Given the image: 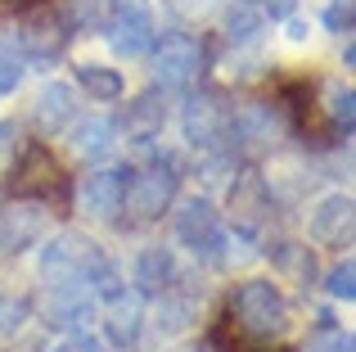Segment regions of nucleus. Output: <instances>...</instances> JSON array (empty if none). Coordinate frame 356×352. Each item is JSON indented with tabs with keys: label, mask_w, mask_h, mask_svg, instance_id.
Returning a JSON list of instances; mask_svg holds the SVG:
<instances>
[{
	"label": "nucleus",
	"mask_w": 356,
	"mask_h": 352,
	"mask_svg": "<svg viewBox=\"0 0 356 352\" xmlns=\"http://www.w3.org/2000/svg\"><path fill=\"white\" fill-rule=\"evenodd\" d=\"M230 326L239 330L252 344H270V339H284L293 330V303L284 298L275 280L266 275H252V280H239L230 289Z\"/></svg>",
	"instance_id": "f257e3e1"
},
{
	"label": "nucleus",
	"mask_w": 356,
	"mask_h": 352,
	"mask_svg": "<svg viewBox=\"0 0 356 352\" xmlns=\"http://www.w3.org/2000/svg\"><path fill=\"white\" fill-rule=\"evenodd\" d=\"M181 131L199 159H235V104H226V95L217 86L185 95Z\"/></svg>",
	"instance_id": "f03ea898"
},
{
	"label": "nucleus",
	"mask_w": 356,
	"mask_h": 352,
	"mask_svg": "<svg viewBox=\"0 0 356 352\" xmlns=\"http://www.w3.org/2000/svg\"><path fill=\"white\" fill-rule=\"evenodd\" d=\"M181 194V163L172 154H149L140 168H131L127 181V203L122 208L136 221H158Z\"/></svg>",
	"instance_id": "7ed1b4c3"
},
{
	"label": "nucleus",
	"mask_w": 356,
	"mask_h": 352,
	"mask_svg": "<svg viewBox=\"0 0 356 352\" xmlns=\"http://www.w3.org/2000/svg\"><path fill=\"white\" fill-rule=\"evenodd\" d=\"M208 68V45L190 32H163L149 45V72L163 90H190Z\"/></svg>",
	"instance_id": "20e7f679"
},
{
	"label": "nucleus",
	"mask_w": 356,
	"mask_h": 352,
	"mask_svg": "<svg viewBox=\"0 0 356 352\" xmlns=\"http://www.w3.org/2000/svg\"><path fill=\"white\" fill-rule=\"evenodd\" d=\"M172 230H176V244L190 248V253L203 257V262H221V257H226L230 230H226V221H221L217 203L203 199V194H190V199L176 203Z\"/></svg>",
	"instance_id": "39448f33"
},
{
	"label": "nucleus",
	"mask_w": 356,
	"mask_h": 352,
	"mask_svg": "<svg viewBox=\"0 0 356 352\" xmlns=\"http://www.w3.org/2000/svg\"><path fill=\"white\" fill-rule=\"evenodd\" d=\"M68 41H72L68 23H63L59 9H50V5L27 9V14L18 18L14 45H18V54H23L27 68H50V63H59L63 50H68Z\"/></svg>",
	"instance_id": "423d86ee"
},
{
	"label": "nucleus",
	"mask_w": 356,
	"mask_h": 352,
	"mask_svg": "<svg viewBox=\"0 0 356 352\" xmlns=\"http://www.w3.org/2000/svg\"><path fill=\"white\" fill-rule=\"evenodd\" d=\"M226 208H230V221H235L239 239H257L261 230L270 226L275 217V194H270V181L261 172H239L230 181V194H226Z\"/></svg>",
	"instance_id": "0eeeda50"
},
{
	"label": "nucleus",
	"mask_w": 356,
	"mask_h": 352,
	"mask_svg": "<svg viewBox=\"0 0 356 352\" xmlns=\"http://www.w3.org/2000/svg\"><path fill=\"white\" fill-rule=\"evenodd\" d=\"M99 36L108 41V50H113L118 59H145L154 36H158V27H154V14H149L145 0H113V14H108V23H104Z\"/></svg>",
	"instance_id": "6e6552de"
},
{
	"label": "nucleus",
	"mask_w": 356,
	"mask_h": 352,
	"mask_svg": "<svg viewBox=\"0 0 356 352\" xmlns=\"http://www.w3.org/2000/svg\"><path fill=\"white\" fill-rule=\"evenodd\" d=\"M127 181H131V168H118V163H95L86 176L77 181L72 199L77 208L86 212L90 221H113L127 203Z\"/></svg>",
	"instance_id": "1a4fd4ad"
},
{
	"label": "nucleus",
	"mask_w": 356,
	"mask_h": 352,
	"mask_svg": "<svg viewBox=\"0 0 356 352\" xmlns=\"http://www.w3.org/2000/svg\"><path fill=\"white\" fill-rule=\"evenodd\" d=\"M50 230V203L41 199H14L0 212V257H18L36 248Z\"/></svg>",
	"instance_id": "9d476101"
},
{
	"label": "nucleus",
	"mask_w": 356,
	"mask_h": 352,
	"mask_svg": "<svg viewBox=\"0 0 356 352\" xmlns=\"http://www.w3.org/2000/svg\"><path fill=\"white\" fill-rule=\"evenodd\" d=\"M352 221H356L352 194L334 190V194L312 203V212H307V239L312 244H352Z\"/></svg>",
	"instance_id": "9b49d317"
},
{
	"label": "nucleus",
	"mask_w": 356,
	"mask_h": 352,
	"mask_svg": "<svg viewBox=\"0 0 356 352\" xmlns=\"http://www.w3.org/2000/svg\"><path fill=\"white\" fill-rule=\"evenodd\" d=\"M50 294V307H45V326L50 330H90V321L99 317V298L86 285H63V289H45Z\"/></svg>",
	"instance_id": "f8f14e48"
},
{
	"label": "nucleus",
	"mask_w": 356,
	"mask_h": 352,
	"mask_svg": "<svg viewBox=\"0 0 356 352\" xmlns=\"http://www.w3.org/2000/svg\"><path fill=\"white\" fill-rule=\"evenodd\" d=\"M163 127H167V90L163 86L140 90L127 104V113H122V136L131 145H154L163 136Z\"/></svg>",
	"instance_id": "ddd939ff"
},
{
	"label": "nucleus",
	"mask_w": 356,
	"mask_h": 352,
	"mask_svg": "<svg viewBox=\"0 0 356 352\" xmlns=\"http://www.w3.org/2000/svg\"><path fill=\"white\" fill-rule=\"evenodd\" d=\"M77 104H81V95H77V86H72V81H45V86L36 90L32 118H36V127H41L45 136H63L81 118Z\"/></svg>",
	"instance_id": "4468645a"
},
{
	"label": "nucleus",
	"mask_w": 356,
	"mask_h": 352,
	"mask_svg": "<svg viewBox=\"0 0 356 352\" xmlns=\"http://www.w3.org/2000/svg\"><path fill=\"white\" fill-rule=\"evenodd\" d=\"M145 298H140L136 289H122L113 294V298L104 303V335H108V344L113 348H136L140 344V335H145Z\"/></svg>",
	"instance_id": "2eb2a0df"
},
{
	"label": "nucleus",
	"mask_w": 356,
	"mask_h": 352,
	"mask_svg": "<svg viewBox=\"0 0 356 352\" xmlns=\"http://www.w3.org/2000/svg\"><path fill=\"white\" fill-rule=\"evenodd\" d=\"M181 280V266H176V253L163 244H149L136 253V262H131V285H136L140 298H158L163 289H172V285Z\"/></svg>",
	"instance_id": "dca6fc26"
},
{
	"label": "nucleus",
	"mask_w": 356,
	"mask_h": 352,
	"mask_svg": "<svg viewBox=\"0 0 356 352\" xmlns=\"http://www.w3.org/2000/svg\"><path fill=\"white\" fill-rule=\"evenodd\" d=\"M68 145H72V154H77V159L90 163V168H95V163H104V159H113V150H118V127H113V118H104V113L77 118V122L68 127Z\"/></svg>",
	"instance_id": "f3484780"
},
{
	"label": "nucleus",
	"mask_w": 356,
	"mask_h": 352,
	"mask_svg": "<svg viewBox=\"0 0 356 352\" xmlns=\"http://www.w3.org/2000/svg\"><path fill=\"white\" fill-rule=\"evenodd\" d=\"M266 257L284 280H293L298 289H316L321 285V271H316V253L307 244H293V239H275L266 244Z\"/></svg>",
	"instance_id": "a211bd4d"
},
{
	"label": "nucleus",
	"mask_w": 356,
	"mask_h": 352,
	"mask_svg": "<svg viewBox=\"0 0 356 352\" xmlns=\"http://www.w3.org/2000/svg\"><path fill=\"white\" fill-rule=\"evenodd\" d=\"M72 86L86 90L90 104H118L127 95V77L118 68H108V63H77L72 68Z\"/></svg>",
	"instance_id": "6ab92c4d"
},
{
	"label": "nucleus",
	"mask_w": 356,
	"mask_h": 352,
	"mask_svg": "<svg viewBox=\"0 0 356 352\" xmlns=\"http://www.w3.org/2000/svg\"><path fill=\"white\" fill-rule=\"evenodd\" d=\"M181 285V280H176ZM163 289L158 294V303H154V326L163 330V335H181V330H190L194 321H199V298L194 294H185V289Z\"/></svg>",
	"instance_id": "aec40b11"
},
{
	"label": "nucleus",
	"mask_w": 356,
	"mask_h": 352,
	"mask_svg": "<svg viewBox=\"0 0 356 352\" xmlns=\"http://www.w3.org/2000/svg\"><path fill=\"white\" fill-rule=\"evenodd\" d=\"M221 32H226V41L235 45V50H257L261 32H266V9L261 5H230L226 14H221Z\"/></svg>",
	"instance_id": "412c9836"
},
{
	"label": "nucleus",
	"mask_w": 356,
	"mask_h": 352,
	"mask_svg": "<svg viewBox=\"0 0 356 352\" xmlns=\"http://www.w3.org/2000/svg\"><path fill=\"white\" fill-rule=\"evenodd\" d=\"M108 14H113V0H63L59 18L68 23V32H104Z\"/></svg>",
	"instance_id": "4be33fe9"
},
{
	"label": "nucleus",
	"mask_w": 356,
	"mask_h": 352,
	"mask_svg": "<svg viewBox=\"0 0 356 352\" xmlns=\"http://www.w3.org/2000/svg\"><path fill=\"white\" fill-rule=\"evenodd\" d=\"M325 113H330V122L343 131V141L352 136V127H356V90L348 86V81H334L330 86V95H325Z\"/></svg>",
	"instance_id": "5701e85b"
},
{
	"label": "nucleus",
	"mask_w": 356,
	"mask_h": 352,
	"mask_svg": "<svg viewBox=\"0 0 356 352\" xmlns=\"http://www.w3.org/2000/svg\"><path fill=\"white\" fill-rule=\"evenodd\" d=\"M32 321V298L27 294H0V344L18 339V330Z\"/></svg>",
	"instance_id": "b1692460"
},
{
	"label": "nucleus",
	"mask_w": 356,
	"mask_h": 352,
	"mask_svg": "<svg viewBox=\"0 0 356 352\" xmlns=\"http://www.w3.org/2000/svg\"><path fill=\"white\" fill-rule=\"evenodd\" d=\"M352 330H343V326H334L330 317H321V326L312 330V339H307V348L302 352H352Z\"/></svg>",
	"instance_id": "393cba45"
},
{
	"label": "nucleus",
	"mask_w": 356,
	"mask_h": 352,
	"mask_svg": "<svg viewBox=\"0 0 356 352\" xmlns=\"http://www.w3.org/2000/svg\"><path fill=\"white\" fill-rule=\"evenodd\" d=\"M325 294L334 303H352L356 298V262L352 257H339V262L325 271Z\"/></svg>",
	"instance_id": "a878e982"
},
{
	"label": "nucleus",
	"mask_w": 356,
	"mask_h": 352,
	"mask_svg": "<svg viewBox=\"0 0 356 352\" xmlns=\"http://www.w3.org/2000/svg\"><path fill=\"white\" fill-rule=\"evenodd\" d=\"M23 77H27V63H23V54H18V45L0 41V95H14V90L23 86Z\"/></svg>",
	"instance_id": "bb28decb"
},
{
	"label": "nucleus",
	"mask_w": 356,
	"mask_h": 352,
	"mask_svg": "<svg viewBox=\"0 0 356 352\" xmlns=\"http://www.w3.org/2000/svg\"><path fill=\"white\" fill-rule=\"evenodd\" d=\"M18 150H23V127H18L14 118H0V176L14 168Z\"/></svg>",
	"instance_id": "cd10ccee"
},
{
	"label": "nucleus",
	"mask_w": 356,
	"mask_h": 352,
	"mask_svg": "<svg viewBox=\"0 0 356 352\" xmlns=\"http://www.w3.org/2000/svg\"><path fill=\"white\" fill-rule=\"evenodd\" d=\"M321 18H325V27H330V32L352 36V27H356V0H330Z\"/></svg>",
	"instance_id": "c85d7f7f"
},
{
	"label": "nucleus",
	"mask_w": 356,
	"mask_h": 352,
	"mask_svg": "<svg viewBox=\"0 0 356 352\" xmlns=\"http://www.w3.org/2000/svg\"><path fill=\"white\" fill-rule=\"evenodd\" d=\"M172 9L181 18H190V23H203V18H212L221 9V0H172Z\"/></svg>",
	"instance_id": "c756f323"
},
{
	"label": "nucleus",
	"mask_w": 356,
	"mask_h": 352,
	"mask_svg": "<svg viewBox=\"0 0 356 352\" xmlns=\"http://www.w3.org/2000/svg\"><path fill=\"white\" fill-rule=\"evenodd\" d=\"M54 352H104V344H99L90 330H77V335L59 339V344H54Z\"/></svg>",
	"instance_id": "7c9ffc66"
},
{
	"label": "nucleus",
	"mask_w": 356,
	"mask_h": 352,
	"mask_svg": "<svg viewBox=\"0 0 356 352\" xmlns=\"http://www.w3.org/2000/svg\"><path fill=\"white\" fill-rule=\"evenodd\" d=\"M284 32H289V41H307V18H298V14H289V23H284Z\"/></svg>",
	"instance_id": "2f4dec72"
},
{
	"label": "nucleus",
	"mask_w": 356,
	"mask_h": 352,
	"mask_svg": "<svg viewBox=\"0 0 356 352\" xmlns=\"http://www.w3.org/2000/svg\"><path fill=\"white\" fill-rule=\"evenodd\" d=\"M239 5H270V0H239Z\"/></svg>",
	"instance_id": "473e14b6"
},
{
	"label": "nucleus",
	"mask_w": 356,
	"mask_h": 352,
	"mask_svg": "<svg viewBox=\"0 0 356 352\" xmlns=\"http://www.w3.org/2000/svg\"><path fill=\"white\" fill-rule=\"evenodd\" d=\"M9 352H41V348H9Z\"/></svg>",
	"instance_id": "72a5a7b5"
}]
</instances>
